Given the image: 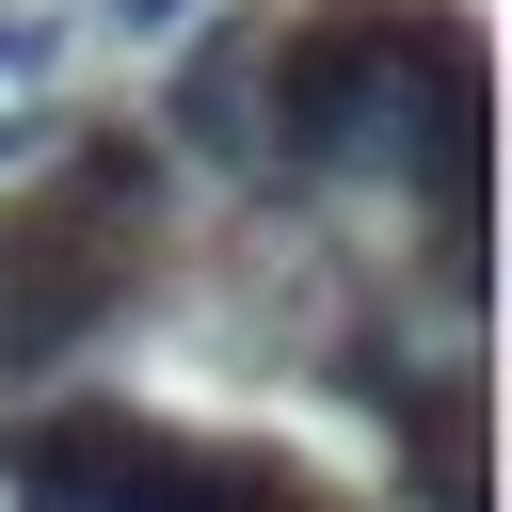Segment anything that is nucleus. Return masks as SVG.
I'll return each mask as SVG.
<instances>
[{"label":"nucleus","mask_w":512,"mask_h":512,"mask_svg":"<svg viewBox=\"0 0 512 512\" xmlns=\"http://www.w3.org/2000/svg\"><path fill=\"white\" fill-rule=\"evenodd\" d=\"M176 160L128 128H48L32 192H0V384H48L64 352H96V320L144 288V224H160Z\"/></svg>","instance_id":"1"},{"label":"nucleus","mask_w":512,"mask_h":512,"mask_svg":"<svg viewBox=\"0 0 512 512\" xmlns=\"http://www.w3.org/2000/svg\"><path fill=\"white\" fill-rule=\"evenodd\" d=\"M464 48H480V16H448V0H320V16H288V32L256 48V144H272V176L320 192V176L384 160L400 112H416Z\"/></svg>","instance_id":"2"},{"label":"nucleus","mask_w":512,"mask_h":512,"mask_svg":"<svg viewBox=\"0 0 512 512\" xmlns=\"http://www.w3.org/2000/svg\"><path fill=\"white\" fill-rule=\"evenodd\" d=\"M384 448L416 464V512H480V368H416V400L384 416Z\"/></svg>","instance_id":"3"},{"label":"nucleus","mask_w":512,"mask_h":512,"mask_svg":"<svg viewBox=\"0 0 512 512\" xmlns=\"http://www.w3.org/2000/svg\"><path fill=\"white\" fill-rule=\"evenodd\" d=\"M256 48H272L256 16H224V32H192V64H176V96H160L192 160H256Z\"/></svg>","instance_id":"4"},{"label":"nucleus","mask_w":512,"mask_h":512,"mask_svg":"<svg viewBox=\"0 0 512 512\" xmlns=\"http://www.w3.org/2000/svg\"><path fill=\"white\" fill-rule=\"evenodd\" d=\"M192 512H336V496H320L288 448H224V432H208V464H192Z\"/></svg>","instance_id":"5"},{"label":"nucleus","mask_w":512,"mask_h":512,"mask_svg":"<svg viewBox=\"0 0 512 512\" xmlns=\"http://www.w3.org/2000/svg\"><path fill=\"white\" fill-rule=\"evenodd\" d=\"M336 400H352V416H400V400H416V352H400L384 320H352V336H336Z\"/></svg>","instance_id":"6"},{"label":"nucleus","mask_w":512,"mask_h":512,"mask_svg":"<svg viewBox=\"0 0 512 512\" xmlns=\"http://www.w3.org/2000/svg\"><path fill=\"white\" fill-rule=\"evenodd\" d=\"M48 128H64V112H32V96H16V112H0V176H32V160H48Z\"/></svg>","instance_id":"7"},{"label":"nucleus","mask_w":512,"mask_h":512,"mask_svg":"<svg viewBox=\"0 0 512 512\" xmlns=\"http://www.w3.org/2000/svg\"><path fill=\"white\" fill-rule=\"evenodd\" d=\"M176 16H192V0H96V32H128V48H144V32H176Z\"/></svg>","instance_id":"8"},{"label":"nucleus","mask_w":512,"mask_h":512,"mask_svg":"<svg viewBox=\"0 0 512 512\" xmlns=\"http://www.w3.org/2000/svg\"><path fill=\"white\" fill-rule=\"evenodd\" d=\"M48 64V16H0V80H32Z\"/></svg>","instance_id":"9"}]
</instances>
